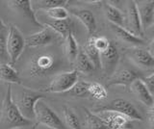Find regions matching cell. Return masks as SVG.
<instances>
[{"instance_id": "cell-1", "label": "cell", "mask_w": 154, "mask_h": 129, "mask_svg": "<svg viewBox=\"0 0 154 129\" xmlns=\"http://www.w3.org/2000/svg\"><path fill=\"white\" fill-rule=\"evenodd\" d=\"M17 86L18 88H14L16 90L12 89L13 101L24 118L29 121L35 119V105L38 100L45 98V95L21 85Z\"/></svg>"}, {"instance_id": "cell-2", "label": "cell", "mask_w": 154, "mask_h": 129, "mask_svg": "<svg viewBox=\"0 0 154 129\" xmlns=\"http://www.w3.org/2000/svg\"><path fill=\"white\" fill-rule=\"evenodd\" d=\"M1 123L8 128H18L30 125L31 121L24 118L12 99V85H8L7 93L3 99L1 111Z\"/></svg>"}, {"instance_id": "cell-3", "label": "cell", "mask_w": 154, "mask_h": 129, "mask_svg": "<svg viewBox=\"0 0 154 129\" xmlns=\"http://www.w3.org/2000/svg\"><path fill=\"white\" fill-rule=\"evenodd\" d=\"M58 65V60L54 54L38 53L32 58L30 62L29 72L32 77H40L53 72Z\"/></svg>"}, {"instance_id": "cell-4", "label": "cell", "mask_w": 154, "mask_h": 129, "mask_svg": "<svg viewBox=\"0 0 154 129\" xmlns=\"http://www.w3.org/2000/svg\"><path fill=\"white\" fill-rule=\"evenodd\" d=\"M35 119H37L38 124L52 129H67L64 121L43 101V99L38 100L35 105Z\"/></svg>"}, {"instance_id": "cell-5", "label": "cell", "mask_w": 154, "mask_h": 129, "mask_svg": "<svg viewBox=\"0 0 154 129\" xmlns=\"http://www.w3.org/2000/svg\"><path fill=\"white\" fill-rule=\"evenodd\" d=\"M25 46V39L14 25L9 27L7 37V54L10 64L14 65L18 60Z\"/></svg>"}, {"instance_id": "cell-6", "label": "cell", "mask_w": 154, "mask_h": 129, "mask_svg": "<svg viewBox=\"0 0 154 129\" xmlns=\"http://www.w3.org/2000/svg\"><path fill=\"white\" fill-rule=\"evenodd\" d=\"M78 81V72L74 69L58 74L45 90L47 93H66Z\"/></svg>"}, {"instance_id": "cell-7", "label": "cell", "mask_w": 154, "mask_h": 129, "mask_svg": "<svg viewBox=\"0 0 154 129\" xmlns=\"http://www.w3.org/2000/svg\"><path fill=\"white\" fill-rule=\"evenodd\" d=\"M96 115L102 119L108 129H128L132 126V121L115 111L100 110Z\"/></svg>"}, {"instance_id": "cell-8", "label": "cell", "mask_w": 154, "mask_h": 129, "mask_svg": "<svg viewBox=\"0 0 154 129\" xmlns=\"http://www.w3.org/2000/svg\"><path fill=\"white\" fill-rule=\"evenodd\" d=\"M101 110H110V111H115L119 114L123 115V116L127 117L131 121H143V116L141 113L139 112V110L134 106V105L127 101V100L122 98H116L112 100L108 106L102 108Z\"/></svg>"}, {"instance_id": "cell-9", "label": "cell", "mask_w": 154, "mask_h": 129, "mask_svg": "<svg viewBox=\"0 0 154 129\" xmlns=\"http://www.w3.org/2000/svg\"><path fill=\"white\" fill-rule=\"evenodd\" d=\"M124 28L135 36L141 38L144 33L141 25L136 1H128L126 4V15L124 17Z\"/></svg>"}, {"instance_id": "cell-10", "label": "cell", "mask_w": 154, "mask_h": 129, "mask_svg": "<svg viewBox=\"0 0 154 129\" xmlns=\"http://www.w3.org/2000/svg\"><path fill=\"white\" fill-rule=\"evenodd\" d=\"M119 60V51L114 45L111 44L107 50L100 53V65L101 69L107 75L112 76L115 73L116 66Z\"/></svg>"}, {"instance_id": "cell-11", "label": "cell", "mask_w": 154, "mask_h": 129, "mask_svg": "<svg viewBox=\"0 0 154 129\" xmlns=\"http://www.w3.org/2000/svg\"><path fill=\"white\" fill-rule=\"evenodd\" d=\"M136 4L140 20H141V25L144 33L154 21V0L136 1Z\"/></svg>"}, {"instance_id": "cell-12", "label": "cell", "mask_w": 154, "mask_h": 129, "mask_svg": "<svg viewBox=\"0 0 154 129\" xmlns=\"http://www.w3.org/2000/svg\"><path fill=\"white\" fill-rule=\"evenodd\" d=\"M55 34L56 33L50 28H43L42 30L27 37V39H25V45L29 47H38L50 45L55 40Z\"/></svg>"}, {"instance_id": "cell-13", "label": "cell", "mask_w": 154, "mask_h": 129, "mask_svg": "<svg viewBox=\"0 0 154 129\" xmlns=\"http://www.w3.org/2000/svg\"><path fill=\"white\" fill-rule=\"evenodd\" d=\"M130 90H131V92L133 93L135 97H136V98L141 103H143L144 106L150 108L153 105L154 102L153 95L150 94V92L148 91L146 86L144 85L141 78L136 79L130 85Z\"/></svg>"}, {"instance_id": "cell-14", "label": "cell", "mask_w": 154, "mask_h": 129, "mask_svg": "<svg viewBox=\"0 0 154 129\" xmlns=\"http://www.w3.org/2000/svg\"><path fill=\"white\" fill-rule=\"evenodd\" d=\"M141 78V74L136 70L124 69H120L117 72H115L108 82L109 86L112 85H122V86H128L131 85L135 80Z\"/></svg>"}, {"instance_id": "cell-15", "label": "cell", "mask_w": 154, "mask_h": 129, "mask_svg": "<svg viewBox=\"0 0 154 129\" xmlns=\"http://www.w3.org/2000/svg\"><path fill=\"white\" fill-rule=\"evenodd\" d=\"M8 4L12 10L18 12L20 15L27 17L28 20H30L37 26L42 27V24L38 22L35 17V12H34L31 6V1H29V0H13V1H9Z\"/></svg>"}, {"instance_id": "cell-16", "label": "cell", "mask_w": 154, "mask_h": 129, "mask_svg": "<svg viewBox=\"0 0 154 129\" xmlns=\"http://www.w3.org/2000/svg\"><path fill=\"white\" fill-rule=\"evenodd\" d=\"M70 13L83 23L89 35H93L96 30V20L94 14L87 9H72Z\"/></svg>"}, {"instance_id": "cell-17", "label": "cell", "mask_w": 154, "mask_h": 129, "mask_svg": "<svg viewBox=\"0 0 154 129\" xmlns=\"http://www.w3.org/2000/svg\"><path fill=\"white\" fill-rule=\"evenodd\" d=\"M129 57L135 63L143 68H154V58L149 54V52L143 48L134 47L128 51Z\"/></svg>"}, {"instance_id": "cell-18", "label": "cell", "mask_w": 154, "mask_h": 129, "mask_svg": "<svg viewBox=\"0 0 154 129\" xmlns=\"http://www.w3.org/2000/svg\"><path fill=\"white\" fill-rule=\"evenodd\" d=\"M0 79L11 85H21V79L16 69L6 63L0 64Z\"/></svg>"}, {"instance_id": "cell-19", "label": "cell", "mask_w": 154, "mask_h": 129, "mask_svg": "<svg viewBox=\"0 0 154 129\" xmlns=\"http://www.w3.org/2000/svg\"><path fill=\"white\" fill-rule=\"evenodd\" d=\"M111 29L113 30V32L116 34L119 40H122L127 44H131V45H143L144 41L142 38L135 36L132 34L131 32H129L127 29H125L124 27H119L117 25L111 24Z\"/></svg>"}, {"instance_id": "cell-20", "label": "cell", "mask_w": 154, "mask_h": 129, "mask_svg": "<svg viewBox=\"0 0 154 129\" xmlns=\"http://www.w3.org/2000/svg\"><path fill=\"white\" fill-rule=\"evenodd\" d=\"M104 10L105 15L107 17L108 20L111 22V24L124 27V17L117 7L110 4L109 2H106L104 5Z\"/></svg>"}, {"instance_id": "cell-21", "label": "cell", "mask_w": 154, "mask_h": 129, "mask_svg": "<svg viewBox=\"0 0 154 129\" xmlns=\"http://www.w3.org/2000/svg\"><path fill=\"white\" fill-rule=\"evenodd\" d=\"M45 25L50 28L52 31H54L56 34L61 35L63 38H65L67 36V34L72 31L71 30V20L70 18H66L65 20H52L45 22Z\"/></svg>"}, {"instance_id": "cell-22", "label": "cell", "mask_w": 154, "mask_h": 129, "mask_svg": "<svg viewBox=\"0 0 154 129\" xmlns=\"http://www.w3.org/2000/svg\"><path fill=\"white\" fill-rule=\"evenodd\" d=\"M78 52H79L78 44H77V41L74 38L73 32L70 31L66 37V41H65V53L67 60L70 63H73L77 55H78Z\"/></svg>"}, {"instance_id": "cell-23", "label": "cell", "mask_w": 154, "mask_h": 129, "mask_svg": "<svg viewBox=\"0 0 154 129\" xmlns=\"http://www.w3.org/2000/svg\"><path fill=\"white\" fill-rule=\"evenodd\" d=\"M84 53L90 59L91 64L94 65V69H101L100 65V52L95 48L94 45V36H91L90 39L87 41L84 46Z\"/></svg>"}, {"instance_id": "cell-24", "label": "cell", "mask_w": 154, "mask_h": 129, "mask_svg": "<svg viewBox=\"0 0 154 129\" xmlns=\"http://www.w3.org/2000/svg\"><path fill=\"white\" fill-rule=\"evenodd\" d=\"M74 64H75V70L77 72L90 73L94 69V65L91 64V62L84 53L83 50H79L78 55H77L74 61Z\"/></svg>"}, {"instance_id": "cell-25", "label": "cell", "mask_w": 154, "mask_h": 129, "mask_svg": "<svg viewBox=\"0 0 154 129\" xmlns=\"http://www.w3.org/2000/svg\"><path fill=\"white\" fill-rule=\"evenodd\" d=\"M9 27L0 20V64H4L5 60H9L7 54V37Z\"/></svg>"}, {"instance_id": "cell-26", "label": "cell", "mask_w": 154, "mask_h": 129, "mask_svg": "<svg viewBox=\"0 0 154 129\" xmlns=\"http://www.w3.org/2000/svg\"><path fill=\"white\" fill-rule=\"evenodd\" d=\"M89 85L90 83L85 81H77L75 85L69 91H67L66 94L75 97H88L89 94Z\"/></svg>"}, {"instance_id": "cell-27", "label": "cell", "mask_w": 154, "mask_h": 129, "mask_svg": "<svg viewBox=\"0 0 154 129\" xmlns=\"http://www.w3.org/2000/svg\"><path fill=\"white\" fill-rule=\"evenodd\" d=\"M85 116H86V121L90 129H108L105 123L102 121L97 115L91 113L90 110L84 108Z\"/></svg>"}, {"instance_id": "cell-28", "label": "cell", "mask_w": 154, "mask_h": 129, "mask_svg": "<svg viewBox=\"0 0 154 129\" xmlns=\"http://www.w3.org/2000/svg\"><path fill=\"white\" fill-rule=\"evenodd\" d=\"M89 94L96 100H105L108 97L107 91L100 83L91 82L89 85Z\"/></svg>"}, {"instance_id": "cell-29", "label": "cell", "mask_w": 154, "mask_h": 129, "mask_svg": "<svg viewBox=\"0 0 154 129\" xmlns=\"http://www.w3.org/2000/svg\"><path fill=\"white\" fill-rule=\"evenodd\" d=\"M64 117L67 129H82L76 115L69 108L64 109Z\"/></svg>"}, {"instance_id": "cell-30", "label": "cell", "mask_w": 154, "mask_h": 129, "mask_svg": "<svg viewBox=\"0 0 154 129\" xmlns=\"http://www.w3.org/2000/svg\"><path fill=\"white\" fill-rule=\"evenodd\" d=\"M46 15L52 20H65L69 18V11L65 7H56L45 10Z\"/></svg>"}, {"instance_id": "cell-31", "label": "cell", "mask_w": 154, "mask_h": 129, "mask_svg": "<svg viewBox=\"0 0 154 129\" xmlns=\"http://www.w3.org/2000/svg\"><path fill=\"white\" fill-rule=\"evenodd\" d=\"M37 3L40 7L48 10V9L56 7H65L67 1H66V0H41V1H38Z\"/></svg>"}, {"instance_id": "cell-32", "label": "cell", "mask_w": 154, "mask_h": 129, "mask_svg": "<svg viewBox=\"0 0 154 129\" xmlns=\"http://www.w3.org/2000/svg\"><path fill=\"white\" fill-rule=\"evenodd\" d=\"M94 45L95 48L97 49L100 53H102L105 50H107L111 42L105 37H94Z\"/></svg>"}, {"instance_id": "cell-33", "label": "cell", "mask_w": 154, "mask_h": 129, "mask_svg": "<svg viewBox=\"0 0 154 129\" xmlns=\"http://www.w3.org/2000/svg\"><path fill=\"white\" fill-rule=\"evenodd\" d=\"M142 81L146 86V88L150 92V94L153 95L154 94V72L151 73L150 75H147L146 77H141Z\"/></svg>"}, {"instance_id": "cell-34", "label": "cell", "mask_w": 154, "mask_h": 129, "mask_svg": "<svg viewBox=\"0 0 154 129\" xmlns=\"http://www.w3.org/2000/svg\"><path fill=\"white\" fill-rule=\"evenodd\" d=\"M153 98H154V94H153ZM148 122L151 129H154V102L152 106L148 110Z\"/></svg>"}, {"instance_id": "cell-35", "label": "cell", "mask_w": 154, "mask_h": 129, "mask_svg": "<svg viewBox=\"0 0 154 129\" xmlns=\"http://www.w3.org/2000/svg\"><path fill=\"white\" fill-rule=\"evenodd\" d=\"M147 51L149 52V54H150L153 58H154V38L152 39V41H151V42L149 44V45H148V49H147Z\"/></svg>"}, {"instance_id": "cell-36", "label": "cell", "mask_w": 154, "mask_h": 129, "mask_svg": "<svg viewBox=\"0 0 154 129\" xmlns=\"http://www.w3.org/2000/svg\"><path fill=\"white\" fill-rule=\"evenodd\" d=\"M146 32H147L148 34L152 37V39H153V38H154V21H153V23L151 24V26L149 27V28H148V29H147Z\"/></svg>"}, {"instance_id": "cell-37", "label": "cell", "mask_w": 154, "mask_h": 129, "mask_svg": "<svg viewBox=\"0 0 154 129\" xmlns=\"http://www.w3.org/2000/svg\"><path fill=\"white\" fill-rule=\"evenodd\" d=\"M36 129H52V128H49V127H46L45 125H42V124H38Z\"/></svg>"}, {"instance_id": "cell-38", "label": "cell", "mask_w": 154, "mask_h": 129, "mask_svg": "<svg viewBox=\"0 0 154 129\" xmlns=\"http://www.w3.org/2000/svg\"><path fill=\"white\" fill-rule=\"evenodd\" d=\"M14 129H19V128H14Z\"/></svg>"}]
</instances>
